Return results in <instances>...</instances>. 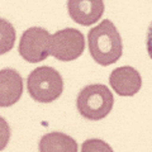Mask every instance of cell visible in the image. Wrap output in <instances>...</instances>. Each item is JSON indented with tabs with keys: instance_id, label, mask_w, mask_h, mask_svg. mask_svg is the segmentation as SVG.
Instances as JSON below:
<instances>
[{
	"instance_id": "obj_1",
	"label": "cell",
	"mask_w": 152,
	"mask_h": 152,
	"mask_svg": "<svg viewBox=\"0 0 152 152\" xmlns=\"http://www.w3.org/2000/svg\"><path fill=\"white\" fill-rule=\"evenodd\" d=\"M90 55L94 61L102 66L115 64L122 57L123 42L114 23L104 19L88 33Z\"/></svg>"
},
{
	"instance_id": "obj_2",
	"label": "cell",
	"mask_w": 152,
	"mask_h": 152,
	"mask_svg": "<svg viewBox=\"0 0 152 152\" xmlns=\"http://www.w3.org/2000/svg\"><path fill=\"white\" fill-rule=\"evenodd\" d=\"M114 98L108 86L91 84L81 89L76 99L77 110L85 119L100 121L112 112Z\"/></svg>"
},
{
	"instance_id": "obj_3",
	"label": "cell",
	"mask_w": 152,
	"mask_h": 152,
	"mask_svg": "<svg viewBox=\"0 0 152 152\" xmlns=\"http://www.w3.org/2000/svg\"><path fill=\"white\" fill-rule=\"evenodd\" d=\"M27 89L33 100L47 104L61 96L64 91V80L53 67L41 66L34 69L28 76Z\"/></svg>"
},
{
	"instance_id": "obj_4",
	"label": "cell",
	"mask_w": 152,
	"mask_h": 152,
	"mask_svg": "<svg viewBox=\"0 0 152 152\" xmlns=\"http://www.w3.org/2000/svg\"><path fill=\"white\" fill-rule=\"evenodd\" d=\"M85 50V38L75 28H65L51 34L50 55L55 58L69 62L79 58Z\"/></svg>"
},
{
	"instance_id": "obj_5",
	"label": "cell",
	"mask_w": 152,
	"mask_h": 152,
	"mask_svg": "<svg viewBox=\"0 0 152 152\" xmlns=\"http://www.w3.org/2000/svg\"><path fill=\"white\" fill-rule=\"evenodd\" d=\"M50 41L51 34L45 28H28L19 41V55L29 64L45 61L50 56Z\"/></svg>"
},
{
	"instance_id": "obj_6",
	"label": "cell",
	"mask_w": 152,
	"mask_h": 152,
	"mask_svg": "<svg viewBox=\"0 0 152 152\" xmlns=\"http://www.w3.org/2000/svg\"><path fill=\"white\" fill-rule=\"evenodd\" d=\"M112 89L121 96H133L141 90L142 77L132 66H122L114 69L109 75Z\"/></svg>"
},
{
	"instance_id": "obj_7",
	"label": "cell",
	"mask_w": 152,
	"mask_h": 152,
	"mask_svg": "<svg viewBox=\"0 0 152 152\" xmlns=\"http://www.w3.org/2000/svg\"><path fill=\"white\" fill-rule=\"evenodd\" d=\"M23 94V80L20 74L14 69L0 70V107L14 105Z\"/></svg>"
},
{
	"instance_id": "obj_8",
	"label": "cell",
	"mask_w": 152,
	"mask_h": 152,
	"mask_svg": "<svg viewBox=\"0 0 152 152\" xmlns=\"http://www.w3.org/2000/svg\"><path fill=\"white\" fill-rule=\"evenodd\" d=\"M69 15L74 22L81 26H91L102 18L104 13V3L102 0H70L67 3Z\"/></svg>"
},
{
	"instance_id": "obj_9",
	"label": "cell",
	"mask_w": 152,
	"mask_h": 152,
	"mask_svg": "<svg viewBox=\"0 0 152 152\" xmlns=\"http://www.w3.org/2000/svg\"><path fill=\"white\" fill-rule=\"evenodd\" d=\"M39 152H77L79 146L69 134L51 132L45 134L38 142Z\"/></svg>"
},
{
	"instance_id": "obj_10",
	"label": "cell",
	"mask_w": 152,
	"mask_h": 152,
	"mask_svg": "<svg viewBox=\"0 0 152 152\" xmlns=\"http://www.w3.org/2000/svg\"><path fill=\"white\" fill-rule=\"evenodd\" d=\"M15 42V29L10 22L0 18V55L13 50Z\"/></svg>"
},
{
	"instance_id": "obj_11",
	"label": "cell",
	"mask_w": 152,
	"mask_h": 152,
	"mask_svg": "<svg viewBox=\"0 0 152 152\" xmlns=\"http://www.w3.org/2000/svg\"><path fill=\"white\" fill-rule=\"evenodd\" d=\"M81 152H114L105 141L99 138L86 140L81 146Z\"/></svg>"
},
{
	"instance_id": "obj_12",
	"label": "cell",
	"mask_w": 152,
	"mask_h": 152,
	"mask_svg": "<svg viewBox=\"0 0 152 152\" xmlns=\"http://www.w3.org/2000/svg\"><path fill=\"white\" fill-rule=\"evenodd\" d=\"M9 140H10V127L3 117H0V151L8 146Z\"/></svg>"
}]
</instances>
